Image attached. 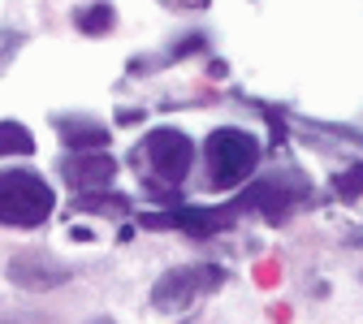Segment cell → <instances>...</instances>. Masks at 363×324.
Listing matches in <instances>:
<instances>
[{
  "instance_id": "cell-1",
  "label": "cell",
  "mask_w": 363,
  "mask_h": 324,
  "mask_svg": "<svg viewBox=\"0 0 363 324\" xmlns=\"http://www.w3.org/2000/svg\"><path fill=\"white\" fill-rule=\"evenodd\" d=\"M57 208L52 186L39 173L9 169L0 173V225H39Z\"/></svg>"
},
{
  "instance_id": "cell-2",
  "label": "cell",
  "mask_w": 363,
  "mask_h": 324,
  "mask_svg": "<svg viewBox=\"0 0 363 324\" xmlns=\"http://www.w3.org/2000/svg\"><path fill=\"white\" fill-rule=\"evenodd\" d=\"M259 160V143L247 130H216L208 138V169L216 186H238V181L251 177Z\"/></svg>"
},
{
  "instance_id": "cell-3",
  "label": "cell",
  "mask_w": 363,
  "mask_h": 324,
  "mask_svg": "<svg viewBox=\"0 0 363 324\" xmlns=\"http://www.w3.org/2000/svg\"><path fill=\"white\" fill-rule=\"evenodd\" d=\"M216 281H220V268H173L164 281L156 286V307L182 311L186 303H195L203 290H212Z\"/></svg>"
},
{
  "instance_id": "cell-4",
  "label": "cell",
  "mask_w": 363,
  "mask_h": 324,
  "mask_svg": "<svg viewBox=\"0 0 363 324\" xmlns=\"http://www.w3.org/2000/svg\"><path fill=\"white\" fill-rule=\"evenodd\" d=\"M147 160L164 181H182L186 169H191V160H195V143L182 130H156L147 138Z\"/></svg>"
},
{
  "instance_id": "cell-5",
  "label": "cell",
  "mask_w": 363,
  "mask_h": 324,
  "mask_svg": "<svg viewBox=\"0 0 363 324\" xmlns=\"http://www.w3.org/2000/svg\"><path fill=\"white\" fill-rule=\"evenodd\" d=\"M9 276L22 290H52V286L65 281L69 272L57 259H48V255H18V259H9Z\"/></svg>"
},
{
  "instance_id": "cell-6",
  "label": "cell",
  "mask_w": 363,
  "mask_h": 324,
  "mask_svg": "<svg viewBox=\"0 0 363 324\" xmlns=\"http://www.w3.org/2000/svg\"><path fill=\"white\" fill-rule=\"evenodd\" d=\"M61 173H65V181H74V186H104V181L117 173V160L104 156V152H78V156H65Z\"/></svg>"
},
{
  "instance_id": "cell-7",
  "label": "cell",
  "mask_w": 363,
  "mask_h": 324,
  "mask_svg": "<svg viewBox=\"0 0 363 324\" xmlns=\"http://www.w3.org/2000/svg\"><path fill=\"white\" fill-rule=\"evenodd\" d=\"M57 130L65 134V143L78 147V152H100L108 143V130L100 121H91V117H61Z\"/></svg>"
},
{
  "instance_id": "cell-8",
  "label": "cell",
  "mask_w": 363,
  "mask_h": 324,
  "mask_svg": "<svg viewBox=\"0 0 363 324\" xmlns=\"http://www.w3.org/2000/svg\"><path fill=\"white\" fill-rule=\"evenodd\" d=\"M30 152H35L30 130L18 121H0V156H30Z\"/></svg>"
},
{
  "instance_id": "cell-9",
  "label": "cell",
  "mask_w": 363,
  "mask_h": 324,
  "mask_svg": "<svg viewBox=\"0 0 363 324\" xmlns=\"http://www.w3.org/2000/svg\"><path fill=\"white\" fill-rule=\"evenodd\" d=\"M74 22H78V30H86V35H104V30L113 26V9L104 5V0H96L91 9H78Z\"/></svg>"
},
{
  "instance_id": "cell-10",
  "label": "cell",
  "mask_w": 363,
  "mask_h": 324,
  "mask_svg": "<svg viewBox=\"0 0 363 324\" xmlns=\"http://www.w3.org/2000/svg\"><path fill=\"white\" fill-rule=\"evenodd\" d=\"M22 48V35H13V30H0V69L9 65V57Z\"/></svg>"
}]
</instances>
